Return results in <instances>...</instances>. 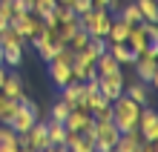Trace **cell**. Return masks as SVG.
Wrapping results in <instances>:
<instances>
[{
	"mask_svg": "<svg viewBox=\"0 0 158 152\" xmlns=\"http://www.w3.org/2000/svg\"><path fill=\"white\" fill-rule=\"evenodd\" d=\"M135 6H138L144 20H150V23L158 20V0H135Z\"/></svg>",
	"mask_w": 158,
	"mask_h": 152,
	"instance_id": "obj_19",
	"label": "cell"
},
{
	"mask_svg": "<svg viewBox=\"0 0 158 152\" xmlns=\"http://www.w3.org/2000/svg\"><path fill=\"white\" fill-rule=\"evenodd\" d=\"M95 152H101V149H95Z\"/></svg>",
	"mask_w": 158,
	"mask_h": 152,
	"instance_id": "obj_36",
	"label": "cell"
},
{
	"mask_svg": "<svg viewBox=\"0 0 158 152\" xmlns=\"http://www.w3.org/2000/svg\"><path fill=\"white\" fill-rule=\"evenodd\" d=\"M26 138H29V146L38 152V149H43V146H49V132H46V121H35L32 123V129L26 132Z\"/></svg>",
	"mask_w": 158,
	"mask_h": 152,
	"instance_id": "obj_9",
	"label": "cell"
},
{
	"mask_svg": "<svg viewBox=\"0 0 158 152\" xmlns=\"http://www.w3.org/2000/svg\"><path fill=\"white\" fill-rule=\"evenodd\" d=\"M6 75H9V72H6V66L0 63V86H3V80H6Z\"/></svg>",
	"mask_w": 158,
	"mask_h": 152,
	"instance_id": "obj_33",
	"label": "cell"
},
{
	"mask_svg": "<svg viewBox=\"0 0 158 152\" xmlns=\"http://www.w3.org/2000/svg\"><path fill=\"white\" fill-rule=\"evenodd\" d=\"M109 55H112V58L124 66V63H135L138 60V52L135 49H129L127 43H109Z\"/></svg>",
	"mask_w": 158,
	"mask_h": 152,
	"instance_id": "obj_13",
	"label": "cell"
},
{
	"mask_svg": "<svg viewBox=\"0 0 158 152\" xmlns=\"http://www.w3.org/2000/svg\"><path fill=\"white\" fill-rule=\"evenodd\" d=\"M52 60H60V63H69V66H72V60H75V52H72L69 46H58V52H55Z\"/></svg>",
	"mask_w": 158,
	"mask_h": 152,
	"instance_id": "obj_26",
	"label": "cell"
},
{
	"mask_svg": "<svg viewBox=\"0 0 158 152\" xmlns=\"http://www.w3.org/2000/svg\"><path fill=\"white\" fill-rule=\"evenodd\" d=\"M35 121H38V115H32V112L20 103V106H17V112H15L12 118H9V123H6V126L12 129L15 135H26V132L32 129V123H35Z\"/></svg>",
	"mask_w": 158,
	"mask_h": 152,
	"instance_id": "obj_6",
	"label": "cell"
},
{
	"mask_svg": "<svg viewBox=\"0 0 158 152\" xmlns=\"http://www.w3.org/2000/svg\"><path fill=\"white\" fill-rule=\"evenodd\" d=\"M72 3V0H58V6H69Z\"/></svg>",
	"mask_w": 158,
	"mask_h": 152,
	"instance_id": "obj_34",
	"label": "cell"
},
{
	"mask_svg": "<svg viewBox=\"0 0 158 152\" xmlns=\"http://www.w3.org/2000/svg\"><path fill=\"white\" fill-rule=\"evenodd\" d=\"M141 152H158L155 141H144V144H141Z\"/></svg>",
	"mask_w": 158,
	"mask_h": 152,
	"instance_id": "obj_30",
	"label": "cell"
},
{
	"mask_svg": "<svg viewBox=\"0 0 158 152\" xmlns=\"http://www.w3.org/2000/svg\"><path fill=\"white\" fill-rule=\"evenodd\" d=\"M55 17H58V23H69V20H75V9L72 6H55Z\"/></svg>",
	"mask_w": 158,
	"mask_h": 152,
	"instance_id": "obj_25",
	"label": "cell"
},
{
	"mask_svg": "<svg viewBox=\"0 0 158 152\" xmlns=\"http://www.w3.org/2000/svg\"><path fill=\"white\" fill-rule=\"evenodd\" d=\"M138 78H141L144 83H150V86H155L158 83V66H155V58H150V55H138Z\"/></svg>",
	"mask_w": 158,
	"mask_h": 152,
	"instance_id": "obj_7",
	"label": "cell"
},
{
	"mask_svg": "<svg viewBox=\"0 0 158 152\" xmlns=\"http://www.w3.org/2000/svg\"><path fill=\"white\" fill-rule=\"evenodd\" d=\"M147 43H150V40H147V35H144V29H141V23L129 26V35H127V46H129V49H135L138 55H141Z\"/></svg>",
	"mask_w": 158,
	"mask_h": 152,
	"instance_id": "obj_16",
	"label": "cell"
},
{
	"mask_svg": "<svg viewBox=\"0 0 158 152\" xmlns=\"http://www.w3.org/2000/svg\"><path fill=\"white\" fill-rule=\"evenodd\" d=\"M86 43H89V35L83 32V29H78L75 35H72V40H69L66 46H69L72 52H81V49H83V46H86Z\"/></svg>",
	"mask_w": 158,
	"mask_h": 152,
	"instance_id": "obj_24",
	"label": "cell"
},
{
	"mask_svg": "<svg viewBox=\"0 0 158 152\" xmlns=\"http://www.w3.org/2000/svg\"><path fill=\"white\" fill-rule=\"evenodd\" d=\"M112 121L121 132H129V129H138V115H141V106L129 98V95H121L112 103Z\"/></svg>",
	"mask_w": 158,
	"mask_h": 152,
	"instance_id": "obj_1",
	"label": "cell"
},
{
	"mask_svg": "<svg viewBox=\"0 0 158 152\" xmlns=\"http://www.w3.org/2000/svg\"><path fill=\"white\" fill-rule=\"evenodd\" d=\"M9 20H12V14H9L6 9H0V32H3L6 26H9Z\"/></svg>",
	"mask_w": 158,
	"mask_h": 152,
	"instance_id": "obj_29",
	"label": "cell"
},
{
	"mask_svg": "<svg viewBox=\"0 0 158 152\" xmlns=\"http://www.w3.org/2000/svg\"><path fill=\"white\" fill-rule=\"evenodd\" d=\"M95 69H98V75H112V72H121V63L106 49V52H101L98 58H95Z\"/></svg>",
	"mask_w": 158,
	"mask_h": 152,
	"instance_id": "obj_15",
	"label": "cell"
},
{
	"mask_svg": "<svg viewBox=\"0 0 158 152\" xmlns=\"http://www.w3.org/2000/svg\"><path fill=\"white\" fill-rule=\"evenodd\" d=\"M141 144H144L141 132L129 129V132H121V138H118V144H115V152H141Z\"/></svg>",
	"mask_w": 158,
	"mask_h": 152,
	"instance_id": "obj_10",
	"label": "cell"
},
{
	"mask_svg": "<svg viewBox=\"0 0 158 152\" xmlns=\"http://www.w3.org/2000/svg\"><path fill=\"white\" fill-rule=\"evenodd\" d=\"M83 98H86V83L83 80H72L60 89V101L69 109H83Z\"/></svg>",
	"mask_w": 158,
	"mask_h": 152,
	"instance_id": "obj_4",
	"label": "cell"
},
{
	"mask_svg": "<svg viewBox=\"0 0 158 152\" xmlns=\"http://www.w3.org/2000/svg\"><path fill=\"white\" fill-rule=\"evenodd\" d=\"M69 112H72V109L66 106V103H63V101H58V103L52 106V121H60V123H63V121H66V115H69Z\"/></svg>",
	"mask_w": 158,
	"mask_h": 152,
	"instance_id": "obj_27",
	"label": "cell"
},
{
	"mask_svg": "<svg viewBox=\"0 0 158 152\" xmlns=\"http://www.w3.org/2000/svg\"><path fill=\"white\" fill-rule=\"evenodd\" d=\"M49 75H52V80L58 83V89H63L66 83L75 80V78H72V66L60 63V60H49Z\"/></svg>",
	"mask_w": 158,
	"mask_h": 152,
	"instance_id": "obj_11",
	"label": "cell"
},
{
	"mask_svg": "<svg viewBox=\"0 0 158 152\" xmlns=\"http://www.w3.org/2000/svg\"><path fill=\"white\" fill-rule=\"evenodd\" d=\"M127 35H129V23H124L118 17V20L109 23V32H106V43H127Z\"/></svg>",
	"mask_w": 158,
	"mask_h": 152,
	"instance_id": "obj_14",
	"label": "cell"
},
{
	"mask_svg": "<svg viewBox=\"0 0 158 152\" xmlns=\"http://www.w3.org/2000/svg\"><path fill=\"white\" fill-rule=\"evenodd\" d=\"M63 126H66V132H83V135L95 138L98 123H95V118H92V112H86V109H72L69 115H66V121H63Z\"/></svg>",
	"mask_w": 158,
	"mask_h": 152,
	"instance_id": "obj_2",
	"label": "cell"
},
{
	"mask_svg": "<svg viewBox=\"0 0 158 152\" xmlns=\"http://www.w3.org/2000/svg\"><path fill=\"white\" fill-rule=\"evenodd\" d=\"M106 9H109V12H118V9H121V0H109Z\"/></svg>",
	"mask_w": 158,
	"mask_h": 152,
	"instance_id": "obj_31",
	"label": "cell"
},
{
	"mask_svg": "<svg viewBox=\"0 0 158 152\" xmlns=\"http://www.w3.org/2000/svg\"><path fill=\"white\" fill-rule=\"evenodd\" d=\"M66 149L69 152H95V138L83 135V132H66Z\"/></svg>",
	"mask_w": 158,
	"mask_h": 152,
	"instance_id": "obj_8",
	"label": "cell"
},
{
	"mask_svg": "<svg viewBox=\"0 0 158 152\" xmlns=\"http://www.w3.org/2000/svg\"><path fill=\"white\" fill-rule=\"evenodd\" d=\"M17 106H20L17 101L3 98V95H0V123H9V118H12L15 112H17Z\"/></svg>",
	"mask_w": 158,
	"mask_h": 152,
	"instance_id": "obj_22",
	"label": "cell"
},
{
	"mask_svg": "<svg viewBox=\"0 0 158 152\" xmlns=\"http://www.w3.org/2000/svg\"><path fill=\"white\" fill-rule=\"evenodd\" d=\"M109 0H92V9H106Z\"/></svg>",
	"mask_w": 158,
	"mask_h": 152,
	"instance_id": "obj_32",
	"label": "cell"
},
{
	"mask_svg": "<svg viewBox=\"0 0 158 152\" xmlns=\"http://www.w3.org/2000/svg\"><path fill=\"white\" fill-rule=\"evenodd\" d=\"M23 63V46L20 43H9V46H3V66H20Z\"/></svg>",
	"mask_w": 158,
	"mask_h": 152,
	"instance_id": "obj_18",
	"label": "cell"
},
{
	"mask_svg": "<svg viewBox=\"0 0 158 152\" xmlns=\"http://www.w3.org/2000/svg\"><path fill=\"white\" fill-rule=\"evenodd\" d=\"M0 95H3V98L17 101V98L23 95V78H20V75H6L3 86H0Z\"/></svg>",
	"mask_w": 158,
	"mask_h": 152,
	"instance_id": "obj_12",
	"label": "cell"
},
{
	"mask_svg": "<svg viewBox=\"0 0 158 152\" xmlns=\"http://www.w3.org/2000/svg\"><path fill=\"white\" fill-rule=\"evenodd\" d=\"M69 6L75 9V14H83V12H89V9H92V0H72Z\"/></svg>",
	"mask_w": 158,
	"mask_h": 152,
	"instance_id": "obj_28",
	"label": "cell"
},
{
	"mask_svg": "<svg viewBox=\"0 0 158 152\" xmlns=\"http://www.w3.org/2000/svg\"><path fill=\"white\" fill-rule=\"evenodd\" d=\"M124 89H127L124 95H129V98H132L138 106H147V103H150V89H147V83H144V80L129 83V86H124Z\"/></svg>",
	"mask_w": 158,
	"mask_h": 152,
	"instance_id": "obj_17",
	"label": "cell"
},
{
	"mask_svg": "<svg viewBox=\"0 0 158 152\" xmlns=\"http://www.w3.org/2000/svg\"><path fill=\"white\" fill-rule=\"evenodd\" d=\"M55 6H58V0H35L29 12H32V14H38V17H46L49 12H55Z\"/></svg>",
	"mask_w": 158,
	"mask_h": 152,
	"instance_id": "obj_23",
	"label": "cell"
},
{
	"mask_svg": "<svg viewBox=\"0 0 158 152\" xmlns=\"http://www.w3.org/2000/svg\"><path fill=\"white\" fill-rule=\"evenodd\" d=\"M138 132H141L144 141H158V115H155V109L141 106V115H138Z\"/></svg>",
	"mask_w": 158,
	"mask_h": 152,
	"instance_id": "obj_5",
	"label": "cell"
},
{
	"mask_svg": "<svg viewBox=\"0 0 158 152\" xmlns=\"http://www.w3.org/2000/svg\"><path fill=\"white\" fill-rule=\"evenodd\" d=\"M95 83H98V89H101V95L112 103L115 98H121L124 95V86H127V80H124V72H112V75H98L95 78Z\"/></svg>",
	"mask_w": 158,
	"mask_h": 152,
	"instance_id": "obj_3",
	"label": "cell"
},
{
	"mask_svg": "<svg viewBox=\"0 0 158 152\" xmlns=\"http://www.w3.org/2000/svg\"><path fill=\"white\" fill-rule=\"evenodd\" d=\"M46 132H49V144H63L66 141V126L60 121H46Z\"/></svg>",
	"mask_w": 158,
	"mask_h": 152,
	"instance_id": "obj_20",
	"label": "cell"
},
{
	"mask_svg": "<svg viewBox=\"0 0 158 152\" xmlns=\"http://www.w3.org/2000/svg\"><path fill=\"white\" fill-rule=\"evenodd\" d=\"M0 63H3V43H0Z\"/></svg>",
	"mask_w": 158,
	"mask_h": 152,
	"instance_id": "obj_35",
	"label": "cell"
},
{
	"mask_svg": "<svg viewBox=\"0 0 158 152\" xmlns=\"http://www.w3.org/2000/svg\"><path fill=\"white\" fill-rule=\"evenodd\" d=\"M118 17H121L124 23H129V26H135V23H141V20H144L135 3H127V6H121V9H118Z\"/></svg>",
	"mask_w": 158,
	"mask_h": 152,
	"instance_id": "obj_21",
	"label": "cell"
}]
</instances>
